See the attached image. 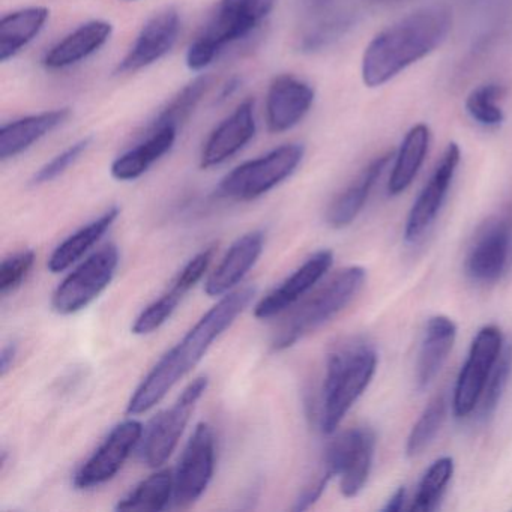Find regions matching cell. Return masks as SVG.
I'll return each instance as SVG.
<instances>
[{"label":"cell","mask_w":512,"mask_h":512,"mask_svg":"<svg viewBox=\"0 0 512 512\" xmlns=\"http://www.w3.org/2000/svg\"><path fill=\"white\" fill-rule=\"evenodd\" d=\"M332 476L326 472L325 469L320 470L319 475L307 485V487L302 490V493L299 494L298 499H296L295 506H293V511H305V509L310 508L311 505L317 502L322 496L323 491H325L326 485L331 481Z\"/></svg>","instance_id":"cell-37"},{"label":"cell","mask_w":512,"mask_h":512,"mask_svg":"<svg viewBox=\"0 0 512 512\" xmlns=\"http://www.w3.org/2000/svg\"><path fill=\"white\" fill-rule=\"evenodd\" d=\"M362 8L388 7L392 4H400L404 0H358Z\"/></svg>","instance_id":"cell-40"},{"label":"cell","mask_w":512,"mask_h":512,"mask_svg":"<svg viewBox=\"0 0 512 512\" xmlns=\"http://www.w3.org/2000/svg\"><path fill=\"white\" fill-rule=\"evenodd\" d=\"M113 34L112 23L92 20L79 26L46 53L43 65L49 70L73 67L97 53Z\"/></svg>","instance_id":"cell-21"},{"label":"cell","mask_w":512,"mask_h":512,"mask_svg":"<svg viewBox=\"0 0 512 512\" xmlns=\"http://www.w3.org/2000/svg\"><path fill=\"white\" fill-rule=\"evenodd\" d=\"M377 353L367 341L352 338L337 344L326 361L323 383V433L337 430L376 374Z\"/></svg>","instance_id":"cell-3"},{"label":"cell","mask_w":512,"mask_h":512,"mask_svg":"<svg viewBox=\"0 0 512 512\" xmlns=\"http://www.w3.org/2000/svg\"><path fill=\"white\" fill-rule=\"evenodd\" d=\"M365 275L361 266H349L334 275L283 320L275 332L272 347L275 350L289 349L334 319L358 295L364 286Z\"/></svg>","instance_id":"cell-4"},{"label":"cell","mask_w":512,"mask_h":512,"mask_svg":"<svg viewBox=\"0 0 512 512\" xmlns=\"http://www.w3.org/2000/svg\"><path fill=\"white\" fill-rule=\"evenodd\" d=\"M146 139L113 161L112 172L116 181H136L145 175L157 161L172 151L178 128L164 127L145 134Z\"/></svg>","instance_id":"cell-23"},{"label":"cell","mask_w":512,"mask_h":512,"mask_svg":"<svg viewBox=\"0 0 512 512\" xmlns=\"http://www.w3.org/2000/svg\"><path fill=\"white\" fill-rule=\"evenodd\" d=\"M457 337V326L445 316H434L428 320L424 340L419 350L416 379L419 389H425L442 370Z\"/></svg>","instance_id":"cell-24"},{"label":"cell","mask_w":512,"mask_h":512,"mask_svg":"<svg viewBox=\"0 0 512 512\" xmlns=\"http://www.w3.org/2000/svg\"><path fill=\"white\" fill-rule=\"evenodd\" d=\"M118 265L119 251L115 245L92 254L53 293V310L61 316H71L88 307L112 283Z\"/></svg>","instance_id":"cell-8"},{"label":"cell","mask_w":512,"mask_h":512,"mask_svg":"<svg viewBox=\"0 0 512 512\" xmlns=\"http://www.w3.org/2000/svg\"><path fill=\"white\" fill-rule=\"evenodd\" d=\"M263 233L251 232L239 238L227 251L220 265L209 275L205 292L209 296H224L232 292L250 269L256 265L263 251Z\"/></svg>","instance_id":"cell-19"},{"label":"cell","mask_w":512,"mask_h":512,"mask_svg":"<svg viewBox=\"0 0 512 512\" xmlns=\"http://www.w3.org/2000/svg\"><path fill=\"white\" fill-rule=\"evenodd\" d=\"M181 19L175 8H166L152 16L137 35L130 52L119 61L115 74L137 73L163 59L178 40Z\"/></svg>","instance_id":"cell-14"},{"label":"cell","mask_w":512,"mask_h":512,"mask_svg":"<svg viewBox=\"0 0 512 512\" xmlns=\"http://www.w3.org/2000/svg\"><path fill=\"white\" fill-rule=\"evenodd\" d=\"M332 262H334L332 251H317L301 268L296 269L284 283L272 290L256 305L254 316L260 320L272 319L289 310L325 277Z\"/></svg>","instance_id":"cell-17"},{"label":"cell","mask_w":512,"mask_h":512,"mask_svg":"<svg viewBox=\"0 0 512 512\" xmlns=\"http://www.w3.org/2000/svg\"><path fill=\"white\" fill-rule=\"evenodd\" d=\"M175 493V476L170 470H160L140 482L124 499L119 500L118 511H161L169 505Z\"/></svg>","instance_id":"cell-28"},{"label":"cell","mask_w":512,"mask_h":512,"mask_svg":"<svg viewBox=\"0 0 512 512\" xmlns=\"http://www.w3.org/2000/svg\"><path fill=\"white\" fill-rule=\"evenodd\" d=\"M208 377H197L179 395L170 409L164 410L149 425L143 443V458L149 467H160L178 446L197 403L208 388Z\"/></svg>","instance_id":"cell-9"},{"label":"cell","mask_w":512,"mask_h":512,"mask_svg":"<svg viewBox=\"0 0 512 512\" xmlns=\"http://www.w3.org/2000/svg\"><path fill=\"white\" fill-rule=\"evenodd\" d=\"M451 31V14L425 8L380 32L365 49L362 79L370 88L385 85L410 65L437 49Z\"/></svg>","instance_id":"cell-2"},{"label":"cell","mask_w":512,"mask_h":512,"mask_svg":"<svg viewBox=\"0 0 512 512\" xmlns=\"http://www.w3.org/2000/svg\"><path fill=\"white\" fill-rule=\"evenodd\" d=\"M211 86L212 77L205 76V74L197 77L193 82L188 83L182 91H179L178 94L167 103L164 109H161L157 118L146 128V133H151V131L160 130V128L164 127L178 128L182 122L190 118L191 113L199 106L200 101L205 97L206 92L209 91Z\"/></svg>","instance_id":"cell-29"},{"label":"cell","mask_w":512,"mask_h":512,"mask_svg":"<svg viewBox=\"0 0 512 512\" xmlns=\"http://www.w3.org/2000/svg\"><path fill=\"white\" fill-rule=\"evenodd\" d=\"M505 89L502 86L482 85L473 89L466 100V112L476 124L482 127L494 128L499 127L505 121L502 107L499 101L502 100Z\"/></svg>","instance_id":"cell-32"},{"label":"cell","mask_w":512,"mask_h":512,"mask_svg":"<svg viewBox=\"0 0 512 512\" xmlns=\"http://www.w3.org/2000/svg\"><path fill=\"white\" fill-rule=\"evenodd\" d=\"M314 91L308 83L283 74L275 77L266 95V124L274 134L286 133L310 112Z\"/></svg>","instance_id":"cell-16"},{"label":"cell","mask_w":512,"mask_h":512,"mask_svg":"<svg viewBox=\"0 0 512 512\" xmlns=\"http://www.w3.org/2000/svg\"><path fill=\"white\" fill-rule=\"evenodd\" d=\"M404 502H406V488L400 487L394 494H392L391 499L386 503L383 511L385 512H398L403 509Z\"/></svg>","instance_id":"cell-39"},{"label":"cell","mask_w":512,"mask_h":512,"mask_svg":"<svg viewBox=\"0 0 512 512\" xmlns=\"http://www.w3.org/2000/svg\"><path fill=\"white\" fill-rule=\"evenodd\" d=\"M91 142L92 137H85V139L79 140V142L71 145L70 148L65 149L61 154L56 155L52 161L44 164V166L35 173L34 178H32V184H49V182L55 181L59 176L64 175V173L88 151Z\"/></svg>","instance_id":"cell-36"},{"label":"cell","mask_w":512,"mask_h":512,"mask_svg":"<svg viewBox=\"0 0 512 512\" xmlns=\"http://www.w3.org/2000/svg\"><path fill=\"white\" fill-rule=\"evenodd\" d=\"M392 154H383L374 158L368 166L359 172V175L341 191L326 211V223L332 229H344L350 226L364 209L374 185L379 181L386 166L391 161Z\"/></svg>","instance_id":"cell-20"},{"label":"cell","mask_w":512,"mask_h":512,"mask_svg":"<svg viewBox=\"0 0 512 512\" xmlns=\"http://www.w3.org/2000/svg\"><path fill=\"white\" fill-rule=\"evenodd\" d=\"M118 215V208L109 209V211L104 212L100 218L92 221L88 226L77 230L70 238L65 239V241L53 251L52 256H50L49 263H47L50 272L59 274V272H64L65 269L79 262V260L103 238L104 233L112 227Z\"/></svg>","instance_id":"cell-27"},{"label":"cell","mask_w":512,"mask_h":512,"mask_svg":"<svg viewBox=\"0 0 512 512\" xmlns=\"http://www.w3.org/2000/svg\"><path fill=\"white\" fill-rule=\"evenodd\" d=\"M511 371L512 346L508 344V346L503 347L502 353H500L499 359H497L496 365H494L493 371H491L490 379H488L487 385H485L484 392H482L481 401H479L484 418H487L496 410L500 397H502L503 391H505Z\"/></svg>","instance_id":"cell-34"},{"label":"cell","mask_w":512,"mask_h":512,"mask_svg":"<svg viewBox=\"0 0 512 512\" xmlns=\"http://www.w3.org/2000/svg\"><path fill=\"white\" fill-rule=\"evenodd\" d=\"M70 116V109H58L26 116L4 125L0 130V158L5 161L23 154L47 134L61 127Z\"/></svg>","instance_id":"cell-22"},{"label":"cell","mask_w":512,"mask_h":512,"mask_svg":"<svg viewBox=\"0 0 512 512\" xmlns=\"http://www.w3.org/2000/svg\"><path fill=\"white\" fill-rule=\"evenodd\" d=\"M460 158V148L455 143H451L443 152L433 175L428 179L427 184L422 188L418 199L410 209L406 230H404V238L407 242L418 241L424 235L425 230L436 220L437 214H439L440 208L445 202L449 187H451L455 172H457Z\"/></svg>","instance_id":"cell-15"},{"label":"cell","mask_w":512,"mask_h":512,"mask_svg":"<svg viewBox=\"0 0 512 512\" xmlns=\"http://www.w3.org/2000/svg\"><path fill=\"white\" fill-rule=\"evenodd\" d=\"M452 473H454V460L451 457H442L434 461L419 482L410 511H434L445 493L446 485L451 481Z\"/></svg>","instance_id":"cell-30"},{"label":"cell","mask_w":512,"mask_h":512,"mask_svg":"<svg viewBox=\"0 0 512 512\" xmlns=\"http://www.w3.org/2000/svg\"><path fill=\"white\" fill-rule=\"evenodd\" d=\"M275 0H220L211 19L188 47L187 67L202 71L221 50L254 31L274 8Z\"/></svg>","instance_id":"cell-5"},{"label":"cell","mask_w":512,"mask_h":512,"mask_svg":"<svg viewBox=\"0 0 512 512\" xmlns=\"http://www.w3.org/2000/svg\"><path fill=\"white\" fill-rule=\"evenodd\" d=\"M512 248V211L488 218L473 238L466 272L473 281L494 283L508 268Z\"/></svg>","instance_id":"cell-11"},{"label":"cell","mask_w":512,"mask_h":512,"mask_svg":"<svg viewBox=\"0 0 512 512\" xmlns=\"http://www.w3.org/2000/svg\"><path fill=\"white\" fill-rule=\"evenodd\" d=\"M304 158V146L284 145L256 160L247 161L224 176L218 194L226 199H259L293 175Z\"/></svg>","instance_id":"cell-6"},{"label":"cell","mask_w":512,"mask_h":512,"mask_svg":"<svg viewBox=\"0 0 512 512\" xmlns=\"http://www.w3.org/2000/svg\"><path fill=\"white\" fill-rule=\"evenodd\" d=\"M446 410H448V403L443 394L436 395L427 404L407 439L406 452L409 457L422 454V451L430 446L445 422Z\"/></svg>","instance_id":"cell-31"},{"label":"cell","mask_w":512,"mask_h":512,"mask_svg":"<svg viewBox=\"0 0 512 512\" xmlns=\"http://www.w3.org/2000/svg\"><path fill=\"white\" fill-rule=\"evenodd\" d=\"M376 437L367 427L350 428L338 434L328 445L323 458V469L334 478H340L344 497L361 493L373 466Z\"/></svg>","instance_id":"cell-7"},{"label":"cell","mask_w":512,"mask_h":512,"mask_svg":"<svg viewBox=\"0 0 512 512\" xmlns=\"http://www.w3.org/2000/svg\"><path fill=\"white\" fill-rule=\"evenodd\" d=\"M256 295L253 287L224 295L193 329L157 362L128 403V415H142L157 406L170 389L187 376L215 340L235 323Z\"/></svg>","instance_id":"cell-1"},{"label":"cell","mask_w":512,"mask_h":512,"mask_svg":"<svg viewBox=\"0 0 512 512\" xmlns=\"http://www.w3.org/2000/svg\"><path fill=\"white\" fill-rule=\"evenodd\" d=\"M17 347L16 344H8L0 352V374L7 376L8 371L13 368L14 361H16Z\"/></svg>","instance_id":"cell-38"},{"label":"cell","mask_w":512,"mask_h":512,"mask_svg":"<svg viewBox=\"0 0 512 512\" xmlns=\"http://www.w3.org/2000/svg\"><path fill=\"white\" fill-rule=\"evenodd\" d=\"M254 134H256L254 101L247 100L212 131L203 146L200 166L203 169L220 166L224 161L242 151L253 140Z\"/></svg>","instance_id":"cell-18"},{"label":"cell","mask_w":512,"mask_h":512,"mask_svg":"<svg viewBox=\"0 0 512 512\" xmlns=\"http://www.w3.org/2000/svg\"><path fill=\"white\" fill-rule=\"evenodd\" d=\"M142 436L143 425L139 421L128 419L116 425L100 448L80 467L74 476V485L80 490H88L115 478Z\"/></svg>","instance_id":"cell-13"},{"label":"cell","mask_w":512,"mask_h":512,"mask_svg":"<svg viewBox=\"0 0 512 512\" xmlns=\"http://www.w3.org/2000/svg\"><path fill=\"white\" fill-rule=\"evenodd\" d=\"M430 137L427 125L422 124L413 127L404 137L389 178L388 191L391 196L403 193L415 181L427 157Z\"/></svg>","instance_id":"cell-26"},{"label":"cell","mask_w":512,"mask_h":512,"mask_svg":"<svg viewBox=\"0 0 512 512\" xmlns=\"http://www.w3.org/2000/svg\"><path fill=\"white\" fill-rule=\"evenodd\" d=\"M50 11L44 7L23 8L0 20V61L7 62L22 52L43 31Z\"/></svg>","instance_id":"cell-25"},{"label":"cell","mask_w":512,"mask_h":512,"mask_svg":"<svg viewBox=\"0 0 512 512\" xmlns=\"http://www.w3.org/2000/svg\"><path fill=\"white\" fill-rule=\"evenodd\" d=\"M35 265V253L32 250L20 251L8 257L0 265V293L7 296L22 286Z\"/></svg>","instance_id":"cell-35"},{"label":"cell","mask_w":512,"mask_h":512,"mask_svg":"<svg viewBox=\"0 0 512 512\" xmlns=\"http://www.w3.org/2000/svg\"><path fill=\"white\" fill-rule=\"evenodd\" d=\"M215 469V439L206 422L197 425L182 454L175 475L173 502L185 508L193 505L209 487Z\"/></svg>","instance_id":"cell-12"},{"label":"cell","mask_w":512,"mask_h":512,"mask_svg":"<svg viewBox=\"0 0 512 512\" xmlns=\"http://www.w3.org/2000/svg\"><path fill=\"white\" fill-rule=\"evenodd\" d=\"M502 349V332L497 326H485L476 334L455 385L454 412L457 418H466L478 406Z\"/></svg>","instance_id":"cell-10"},{"label":"cell","mask_w":512,"mask_h":512,"mask_svg":"<svg viewBox=\"0 0 512 512\" xmlns=\"http://www.w3.org/2000/svg\"><path fill=\"white\" fill-rule=\"evenodd\" d=\"M187 293L184 287L173 281L172 287L163 296H160L157 301L152 302L139 314L133 328H131L133 334L148 335L161 328L175 313L179 302Z\"/></svg>","instance_id":"cell-33"}]
</instances>
